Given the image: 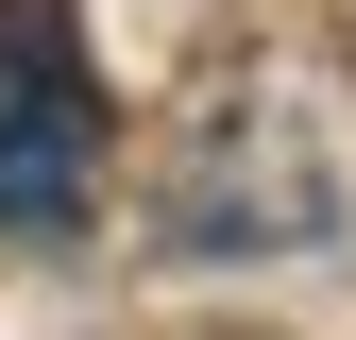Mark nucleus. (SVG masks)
<instances>
[{"label":"nucleus","mask_w":356,"mask_h":340,"mask_svg":"<svg viewBox=\"0 0 356 340\" xmlns=\"http://www.w3.org/2000/svg\"><path fill=\"white\" fill-rule=\"evenodd\" d=\"M102 68H85L68 0H0V238H68L102 204Z\"/></svg>","instance_id":"nucleus-1"}]
</instances>
